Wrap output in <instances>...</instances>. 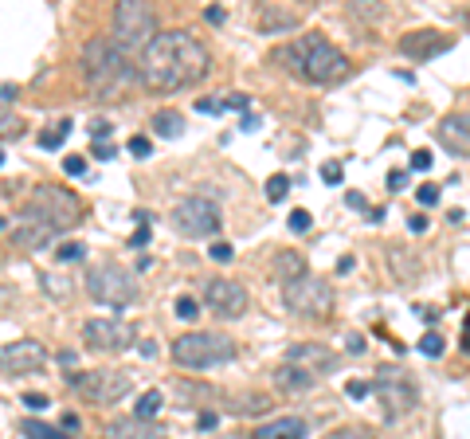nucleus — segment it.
<instances>
[{
  "instance_id": "nucleus-18",
  "label": "nucleus",
  "mask_w": 470,
  "mask_h": 439,
  "mask_svg": "<svg viewBox=\"0 0 470 439\" xmlns=\"http://www.w3.org/2000/svg\"><path fill=\"white\" fill-rule=\"evenodd\" d=\"M439 142L451 153H470V114H447L439 122Z\"/></svg>"
},
{
  "instance_id": "nucleus-46",
  "label": "nucleus",
  "mask_w": 470,
  "mask_h": 439,
  "mask_svg": "<svg viewBox=\"0 0 470 439\" xmlns=\"http://www.w3.org/2000/svg\"><path fill=\"white\" fill-rule=\"evenodd\" d=\"M216 424H219V416H216V412H200V420H196V427H200V431H212Z\"/></svg>"
},
{
  "instance_id": "nucleus-36",
  "label": "nucleus",
  "mask_w": 470,
  "mask_h": 439,
  "mask_svg": "<svg viewBox=\"0 0 470 439\" xmlns=\"http://www.w3.org/2000/svg\"><path fill=\"white\" fill-rule=\"evenodd\" d=\"M326 439H373L364 427H337V431H329Z\"/></svg>"
},
{
  "instance_id": "nucleus-13",
  "label": "nucleus",
  "mask_w": 470,
  "mask_h": 439,
  "mask_svg": "<svg viewBox=\"0 0 470 439\" xmlns=\"http://www.w3.org/2000/svg\"><path fill=\"white\" fill-rule=\"evenodd\" d=\"M204 302L219 318H239L247 310V291L235 279H208L204 282Z\"/></svg>"
},
{
  "instance_id": "nucleus-12",
  "label": "nucleus",
  "mask_w": 470,
  "mask_h": 439,
  "mask_svg": "<svg viewBox=\"0 0 470 439\" xmlns=\"http://www.w3.org/2000/svg\"><path fill=\"white\" fill-rule=\"evenodd\" d=\"M373 392L384 400V412L388 416H404L411 412V404H415V389H411V380L404 373H392V369H380V377H376Z\"/></svg>"
},
{
  "instance_id": "nucleus-30",
  "label": "nucleus",
  "mask_w": 470,
  "mask_h": 439,
  "mask_svg": "<svg viewBox=\"0 0 470 439\" xmlns=\"http://www.w3.org/2000/svg\"><path fill=\"white\" fill-rule=\"evenodd\" d=\"M415 200H420L423 208L439 204V184H420V188H415Z\"/></svg>"
},
{
  "instance_id": "nucleus-1",
  "label": "nucleus",
  "mask_w": 470,
  "mask_h": 439,
  "mask_svg": "<svg viewBox=\"0 0 470 439\" xmlns=\"http://www.w3.org/2000/svg\"><path fill=\"white\" fill-rule=\"evenodd\" d=\"M137 75H141V83L149 90H161V95H169V90H184V86L200 83L208 75V48L193 32H161V36L145 48L141 63H137Z\"/></svg>"
},
{
  "instance_id": "nucleus-4",
  "label": "nucleus",
  "mask_w": 470,
  "mask_h": 439,
  "mask_svg": "<svg viewBox=\"0 0 470 439\" xmlns=\"http://www.w3.org/2000/svg\"><path fill=\"white\" fill-rule=\"evenodd\" d=\"M231 357H235V342L216 329H193L173 338V361L181 369H216L228 365Z\"/></svg>"
},
{
  "instance_id": "nucleus-33",
  "label": "nucleus",
  "mask_w": 470,
  "mask_h": 439,
  "mask_svg": "<svg viewBox=\"0 0 470 439\" xmlns=\"http://www.w3.org/2000/svg\"><path fill=\"white\" fill-rule=\"evenodd\" d=\"M369 392H373L369 380H349V384H345V396H349V400H364Z\"/></svg>"
},
{
  "instance_id": "nucleus-29",
  "label": "nucleus",
  "mask_w": 470,
  "mask_h": 439,
  "mask_svg": "<svg viewBox=\"0 0 470 439\" xmlns=\"http://www.w3.org/2000/svg\"><path fill=\"white\" fill-rule=\"evenodd\" d=\"M310 228H313V216H310V212H306V208H294V212H290V232H310Z\"/></svg>"
},
{
  "instance_id": "nucleus-22",
  "label": "nucleus",
  "mask_w": 470,
  "mask_h": 439,
  "mask_svg": "<svg viewBox=\"0 0 470 439\" xmlns=\"http://www.w3.org/2000/svg\"><path fill=\"white\" fill-rule=\"evenodd\" d=\"M275 271H278L282 282H298V279H306V259H302L298 251H278Z\"/></svg>"
},
{
  "instance_id": "nucleus-21",
  "label": "nucleus",
  "mask_w": 470,
  "mask_h": 439,
  "mask_svg": "<svg viewBox=\"0 0 470 439\" xmlns=\"http://www.w3.org/2000/svg\"><path fill=\"white\" fill-rule=\"evenodd\" d=\"M306 436H310V424L302 416H278L255 431V439H306Z\"/></svg>"
},
{
  "instance_id": "nucleus-39",
  "label": "nucleus",
  "mask_w": 470,
  "mask_h": 439,
  "mask_svg": "<svg viewBox=\"0 0 470 439\" xmlns=\"http://www.w3.org/2000/svg\"><path fill=\"white\" fill-rule=\"evenodd\" d=\"M196 110H200V114H224V110H228V102H219V98H200V102H196Z\"/></svg>"
},
{
  "instance_id": "nucleus-3",
  "label": "nucleus",
  "mask_w": 470,
  "mask_h": 439,
  "mask_svg": "<svg viewBox=\"0 0 470 439\" xmlns=\"http://www.w3.org/2000/svg\"><path fill=\"white\" fill-rule=\"evenodd\" d=\"M83 71H86V83L98 98L114 95L126 79H130V63H126V51L118 48L114 36H98L86 43L83 51Z\"/></svg>"
},
{
  "instance_id": "nucleus-11",
  "label": "nucleus",
  "mask_w": 470,
  "mask_h": 439,
  "mask_svg": "<svg viewBox=\"0 0 470 439\" xmlns=\"http://www.w3.org/2000/svg\"><path fill=\"white\" fill-rule=\"evenodd\" d=\"M67 384L95 404H118L130 392V377L126 373H75Z\"/></svg>"
},
{
  "instance_id": "nucleus-52",
  "label": "nucleus",
  "mask_w": 470,
  "mask_h": 439,
  "mask_svg": "<svg viewBox=\"0 0 470 439\" xmlns=\"http://www.w3.org/2000/svg\"><path fill=\"white\" fill-rule=\"evenodd\" d=\"M75 427H79V416L67 412V416H63V431H75Z\"/></svg>"
},
{
  "instance_id": "nucleus-42",
  "label": "nucleus",
  "mask_w": 470,
  "mask_h": 439,
  "mask_svg": "<svg viewBox=\"0 0 470 439\" xmlns=\"http://www.w3.org/2000/svg\"><path fill=\"white\" fill-rule=\"evenodd\" d=\"M208 255L216 259V263H231V259H235V255H231V247H228V244H219V240L208 247Z\"/></svg>"
},
{
  "instance_id": "nucleus-38",
  "label": "nucleus",
  "mask_w": 470,
  "mask_h": 439,
  "mask_svg": "<svg viewBox=\"0 0 470 439\" xmlns=\"http://www.w3.org/2000/svg\"><path fill=\"white\" fill-rule=\"evenodd\" d=\"M130 153L133 157H149V153H153V142H149V137H130Z\"/></svg>"
},
{
  "instance_id": "nucleus-45",
  "label": "nucleus",
  "mask_w": 470,
  "mask_h": 439,
  "mask_svg": "<svg viewBox=\"0 0 470 439\" xmlns=\"http://www.w3.org/2000/svg\"><path fill=\"white\" fill-rule=\"evenodd\" d=\"M20 400H24L28 408H48V396H43V392H24Z\"/></svg>"
},
{
  "instance_id": "nucleus-9",
  "label": "nucleus",
  "mask_w": 470,
  "mask_h": 439,
  "mask_svg": "<svg viewBox=\"0 0 470 439\" xmlns=\"http://www.w3.org/2000/svg\"><path fill=\"white\" fill-rule=\"evenodd\" d=\"M28 212L39 216L43 224H51L55 232H67L75 220H79L83 204H79V196L67 193L63 184H39L36 196H32V204H28Z\"/></svg>"
},
{
  "instance_id": "nucleus-41",
  "label": "nucleus",
  "mask_w": 470,
  "mask_h": 439,
  "mask_svg": "<svg viewBox=\"0 0 470 439\" xmlns=\"http://www.w3.org/2000/svg\"><path fill=\"white\" fill-rule=\"evenodd\" d=\"M63 173H67V177H86V161L83 157H67L63 161Z\"/></svg>"
},
{
  "instance_id": "nucleus-24",
  "label": "nucleus",
  "mask_w": 470,
  "mask_h": 439,
  "mask_svg": "<svg viewBox=\"0 0 470 439\" xmlns=\"http://www.w3.org/2000/svg\"><path fill=\"white\" fill-rule=\"evenodd\" d=\"M153 130L161 137H181L184 134V118L177 114V110H157V114H153Z\"/></svg>"
},
{
  "instance_id": "nucleus-50",
  "label": "nucleus",
  "mask_w": 470,
  "mask_h": 439,
  "mask_svg": "<svg viewBox=\"0 0 470 439\" xmlns=\"http://www.w3.org/2000/svg\"><path fill=\"white\" fill-rule=\"evenodd\" d=\"M408 184V173H388V188H404Z\"/></svg>"
},
{
  "instance_id": "nucleus-47",
  "label": "nucleus",
  "mask_w": 470,
  "mask_h": 439,
  "mask_svg": "<svg viewBox=\"0 0 470 439\" xmlns=\"http://www.w3.org/2000/svg\"><path fill=\"white\" fill-rule=\"evenodd\" d=\"M0 102H4V110H8V106L16 102V86H12V83H4V86H0Z\"/></svg>"
},
{
  "instance_id": "nucleus-26",
  "label": "nucleus",
  "mask_w": 470,
  "mask_h": 439,
  "mask_svg": "<svg viewBox=\"0 0 470 439\" xmlns=\"http://www.w3.org/2000/svg\"><path fill=\"white\" fill-rule=\"evenodd\" d=\"M67 134H71V122L51 126V130H43V134H39V146H43V149H59L63 142H67Z\"/></svg>"
},
{
  "instance_id": "nucleus-53",
  "label": "nucleus",
  "mask_w": 470,
  "mask_h": 439,
  "mask_svg": "<svg viewBox=\"0 0 470 439\" xmlns=\"http://www.w3.org/2000/svg\"><path fill=\"white\" fill-rule=\"evenodd\" d=\"M345 204H349V208H364V200L357 193H349V196H345Z\"/></svg>"
},
{
  "instance_id": "nucleus-28",
  "label": "nucleus",
  "mask_w": 470,
  "mask_h": 439,
  "mask_svg": "<svg viewBox=\"0 0 470 439\" xmlns=\"http://www.w3.org/2000/svg\"><path fill=\"white\" fill-rule=\"evenodd\" d=\"M286 193H290V177L286 173H275V177L266 181V200L278 204V200H286Z\"/></svg>"
},
{
  "instance_id": "nucleus-27",
  "label": "nucleus",
  "mask_w": 470,
  "mask_h": 439,
  "mask_svg": "<svg viewBox=\"0 0 470 439\" xmlns=\"http://www.w3.org/2000/svg\"><path fill=\"white\" fill-rule=\"evenodd\" d=\"M161 400H165V396H161L157 389L141 392V400H137V416H141V420H153V416L161 412Z\"/></svg>"
},
{
  "instance_id": "nucleus-10",
  "label": "nucleus",
  "mask_w": 470,
  "mask_h": 439,
  "mask_svg": "<svg viewBox=\"0 0 470 439\" xmlns=\"http://www.w3.org/2000/svg\"><path fill=\"white\" fill-rule=\"evenodd\" d=\"M137 338V329L121 318H90L83 326V342L86 349H98V353H126Z\"/></svg>"
},
{
  "instance_id": "nucleus-5",
  "label": "nucleus",
  "mask_w": 470,
  "mask_h": 439,
  "mask_svg": "<svg viewBox=\"0 0 470 439\" xmlns=\"http://www.w3.org/2000/svg\"><path fill=\"white\" fill-rule=\"evenodd\" d=\"M83 286L98 306H110V310H121V306H130L137 298V279L121 263H95L86 271Z\"/></svg>"
},
{
  "instance_id": "nucleus-40",
  "label": "nucleus",
  "mask_w": 470,
  "mask_h": 439,
  "mask_svg": "<svg viewBox=\"0 0 470 439\" xmlns=\"http://www.w3.org/2000/svg\"><path fill=\"white\" fill-rule=\"evenodd\" d=\"M90 153H95L98 161H114V153H118V149H114V142H95V146H90Z\"/></svg>"
},
{
  "instance_id": "nucleus-37",
  "label": "nucleus",
  "mask_w": 470,
  "mask_h": 439,
  "mask_svg": "<svg viewBox=\"0 0 470 439\" xmlns=\"http://www.w3.org/2000/svg\"><path fill=\"white\" fill-rule=\"evenodd\" d=\"M83 255H86L83 244H63L59 247V263H75V259H83Z\"/></svg>"
},
{
  "instance_id": "nucleus-51",
  "label": "nucleus",
  "mask_w": 470,
  "mask_h": 439,
  "mask_svg": "<svg viewBox=\"0 0 470 439\" xmlns=\"http://www.w3.org/2000/svg\"><path fill=\"white\" fill-rule=\"evenodd\" d=\"M408 228H411L415 235H420V232H427V216H411V220H408Z\"/></svg>"
},
{
  "instance_id": "nucleus-49",
  "label": "nucleus",
  "mask_w": 470,
  "mask_h": 439,
  "mask_svg": "<svg viewBox=\"0 0 470 439\" xmlns=\"http://www.w3.org/2000/svg\"><path fill=\"white\" fill-rule=\"evenodd\" d=\"M345 342H349V353H364V338H361V333H349Z\"/></svg>"
},
{
  "instance_id": "nucleus-6",
  "label": "nucleus",
  "mask_w": 470,
  "mask_h": 439,
  "mask_svg": "<svg viewBox=\"0 0 470 439\" xmlns=\"http://www.w3.org/2000/svg\"><path fill=\"white\" fill-rule=\"evenodd\" d=\"M161 36L157 32V16L149 4L141 0H121L118 8H114V39H118L121 51H141Z\"/></svg>"
},
{
  "instance_id": "nucleus-43",
  "label": "nucleus",
  "mask_w": 470,
  "mask_h": 439,
  "mask_svg": "<svg viewBox=\"0 0 470 439\" xmlns=\"http://www.w3.org/2000/svg\"><path fill=\"white\" fill-rule=\"evenodd\" d=\"M43 291H51L55 298H67V282H63V279H48V275H43Z\"/></svg>"
},
{
  "instance_id": "nucleus-7",
  "label": "nucleus",
  "mask_w": 470,
  "mask_h": 439,
  "mask_svg": "<svg viewBox=\"0 0 470 439\" xmlns=\"http://www.w3.org/2000/svg\"><path fill=\"white\" fill-rule=\"evenodd\" d=\"M173 228L184 235V240H212L224 228V216H219V204L212 196H184L181 204L173 208Z\"/></svg>"
},
{
  "instance_id": "nucleus-35",
  "label": "nucleus",
  "mask_w": 470,
  "mask_h": 439,
  "mask_svg": "<svg viewBox=\"0 0 470 439\" xmlns=\"http://www.w3.org/2000/svg\"><path fill=\"white\" fill-rule=\"evenodd\" d=\"M341 177H345V169H341L337 161H326V165H322V181L326 184H341Z\"/></svg>"
},
{
  "instance_id": "nucleus-2",
  "label": "nucleus",
  "mask_w": 470,
  "mask_h": 439,
  "mask_svg": "<svg viewBox=\"0 0 470 439\" xmlns=\"http://www.w3.org/2000/svg\"><path fill=\"white\" fill-rule=\"evenodd\" d=\"M278 63H290V75H302V79H310V83H341L345 75H349V55L341 48H333L329 39L322 36H302L298 43H290V48H278L275 51Z\"/></svg>"
},
{
  "instance_id": "nucleus-8",
  "label": "nucleus",
  "mask_w": 470,
  "mask_h": 439,
  "mask_svg": "<svg viewBox=\"0 0 470 439\" xmlns=\"http://www.w3.org/2000/svg\"><path fill=\"white\" fill-rule=\"evenodd\" d=\"M282 302L298 318L322 322V318H329V310H333V286H329L326 279H317V275H306V279L282 286Z\"/></svg>"
},
{
  "instance_id": "nucleus-19",
  "label": "nucleus",
  "mask_w": 470,
  "mask_h": 439,
  "mask_svg": "<svg viewBox=\"0 0 470 439\" xmlns=\"http://www.w3.org/2000/svg\"><path fill=\"white\" fill-rule=\"evenodd\" d=\"M313 384H317V377L306 373V369H298V365H290V361H282V365L275 369V389L282 392V396H302V392H310Z\"/></svg>"
},
{
  "instance_id": "nucleus-32",
  "label": "nucleus",
  "mask_w": 470,
  "mask_h": 439,
  "mask_svg": "<svg viewBox=\"0 0 470 439\" xmlns=\"http://www.w3.org/2000/svg\"><path fill=\"white\" fill-rule=\"evenodd\" d=\"M431 165H435L431 149H415V153H411V169H415V173H427Z\"/></svg>"
},
{
  "instance_id": "nucleus-15",
  "label": "nucleus",
  "mask_w": 470,
  "mask_h": 439,
  "mask_svg": "<svg viewBox=\"0 0 470 439\" xmlns=\"http://www.w3.org/2000/svg\"><path fill=\"white\" fill-rule=\"evenodd\" d=\"M286 361L290 365L306 369L313 377H322V373H333L341 365V357L329 349V345H313V342H302V345H290L286 349Z\"/></svg>"
},
{
  "instance_id": "nucleus-34",
  "label": "nucleus",
  "mask_w": 470,
  "mask_h": 439,
  "mask_svg": "<svg viewBox=\"0 0 470 439\" xmlns=\"http://www.w3.org/2000/svg\"><path fill=\"white\" fill-rule=\"evenodd\" d=\"M420 349L427 357H443V338H439V333H427V338L420 342Z\"/></svg>"
},
{
  "instance_id": "nucleus-23",
  "label": "nucleus",
  "mask_w": 470,
  "mask_h": 439,
  "mask_svg": "<svg viewBox=\"0 0 470 439\" xmlns=\"http://www.w3.org/2000/svg\"><path fill=\"white\" fill-rule=\"evenodd\" d=\"M294 24H298L294 12H278V8H263V12H259V28H263L266 36H271V32H286V28H294Z\"/></svg>"
},
{
  "instance_id": "nucleus-20",
  "label": "nucleus",
  "mask_w": 470,
  "mask_h": 439,
  "mask_svg": "<svg viewBox=\"0 0 470 439\" xmlns=\"http://www.w3.org/2000/svg\"><path fill=\"white\" fill-rule=\"evenodd\" d=\"M102 439H157V427L141 416H121V420H110Z\"/></svg>"
},
{
  "instance_id": "nucleus-31",
  "label": "nucleus",
  "mask_w": 470,
  "mask_h": 439,
  "mask_svg": "<svg viewBox=\"0 0 470 439\" xmlns=\"http://www.w3.org/2000/svg\"><path fill=\"white\" fill-rule=\"evenodd\" d=\"M177 314H181L184 322H193V318L200 314V306H196V298H188V294H181V298H177Z\"/></svg>"
},
{
  "instance_id": "nucleus-17",
  "label": "nucleus",
  "mask_w": 470,
  "mask_h": 439,
  "mask_svg": "<svg viewBox=\"0 0 470 439\" xmlns=\"http://www.w3.org/2000/svg\"><path fill=\"white\" fill-rule=\"evenodd\" d=\"M451 48V39L443 36V32H408V36L400 39V51L404 55H411V59H431V55H439V51Z\"/></svg>"
},
{
  "instance_id": "nucleus-48",
  "label": "nucleus",
  "mask_w": 470,
  "mask_h": 439,
  "mask_svg": "<svg viewBox=\"0 0 470 439\" xmlns=\"http://www.w3.org/2000/svg\"><path fill=\"white\" fill-rule=\"evenodd\" d=\"M224 102H228V110H247V95H228Z\"/></svg>"
},
{
  "instance_id": "nucleus-16",
  "label": "nucleus",
  "mask_w": 470,
  "mask_h": 439,
  "mask_svg": "<svg viewBox=\"0 0 470 439\" xmlns=\"http://www.w3.org/2000/svg\"><path fill=\"white\" fill-rule=\"evenodd\" d=\"M16 240V247H24V251H36V247H48L51 240H55V228L51 224H43L39 216H32V212H20V220H16V232H8Z\"/></svg>"
},
{
  "instance_id": "nucleus-25",
  "label": "nucleus",
  "mask_w": 470,
  "mask_h": 439,
  "mask_svg": "<svg viewBox=\"0 0 470 439\" xmlns=\"http://www.w3.org/2000/svg\"><path fill=\"white\" fill-rule=\"evenodd\" d=\"M20 431H24V439H67V431H59L51 424H39V420H24Z\"/></svg>"
},
{
  "instance_id": "nucleus-44",
  "label": "nucleus",
  "mask_w": 470,
  "mask_h": 439,
  "mask_svg": "<svg viewBox=\"0 0 470 439\" xmlns=\"http://www.w3.org/2000/svg\"><path fill=\"white\" fill-rule=\"evenodd\" d=\"M137 224H141V228L130 235V244H133V247H145V244H149V228H145V216H137Z\"/></svg>"
},
{
  "instance_id": "nucleus-14",
  "label": "nucleus",
  "mask_w": 470,
  "mask_h": 439,
  "mask_svg": "<svg viewBox=\"0 0 470 439\" xmlns=\"http://www.w3.org/2000/svg\"><path fill=\"white\" fill-rule=\"evenodd\" d=\"M48 365V349L39 342H12L4 345V353H0V369H4V377H20V373H36V369Z\"/></svg>"
}]
</instances>
